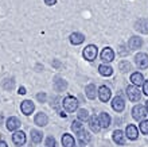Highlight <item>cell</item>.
Instances as JSON below:
<instances>
[{
	"instance_id": "1",
	"label": "cell",
	"mask_w": 148,
	"mask_h": 147,
	"mask_svg": "<svg viewBox=\"0 0 148 147\" xmlns=\"http://www.w3.org/2000/svg\"><path fill=\"white\" fill-rule=\"evenodd\" d=\"M78 100L74 96H66L62 100V107L66 112H75L78 111Z\"/></svg>"
},
{
	"instance_id": "2",
	"label": "cell",
	"mask_w": 148,
	"mask_h": 147,
	"mask_svg": "<svg viewBox=\"0 0 148 147\" xmlns=\"http://www.w3.org/2000/svg\"><path fill=\"white\" fill-rule=\"evenodd\" d=\"M97 54H98V47L96 45H88L82 51V57L88 62H93L97 58Z\"/></svg>"
},
{
	"instance_id": "3",
	"label": "cell",
	"mask_w": 148,
	"mask_h": 147,
	"mask_svg": "<svg viewBox=\"0 0 148 147\" xmlns=\"http://www.w3.org/2000/svg\"><path fill=\"white\" fill-rule=\"evenodd\" d=\"M125 93H127V96H128V100L132 101V103H137V101H140V99H141L140 89L137 88V86H135V85H128L127 86Z\"/></svg>"
},
{
	"instance_id": "4",
	"label": "cell",
	"mask_w": 148,
	"mask_h": 147,
	"mask_svg": "<svg viewBox=\"0 0 148 147\" xmlns=\"http://www.w3.org/2000/svg\"><path fill=\"white\" fill-rule=\"evenodd\" d=\"M147 115L148 113H147V109H145V105L136 104L132 108V117L136 120V121H143Z\"/></svg>"
},
{
	"instance_id": "5",
	"label": "cell",
	"mask_w": 148,
	"mask_h": 147,
	"mask_svg": "<svg viewBox=\"0 0 148 147\" xmlns=\"http://www.w3.org/2000/svg\"><path fill=\"white\" fill-rule=\"evenodd\" d=\"M135 63L139 69H148V54L147 53H137L135 55Z\"/></svg>"
},
{
	"instance_id": "6",
	"label": "cell",
	"mask_w": 148,
	"mask_h": 147,
	"mask_svg": "<svg viewBox=\"0 0 148 147\" xmlns=\"http://www.w3.org/2000/svg\"><path fill=\"white\" fill-rule=\"evenodd\" d=\"M98 99L102 101V103H108L110 100V97H112V90H110L109 86L106 85H101L98 88V93H97Z\"/></svg>"
},
{
	"instance_id": "7",
	"label": "cell",
	"mask_w": 148,
	"mask_h": 147,
	"mask_svg": "<svg viewBox=\"0 0 148 147\" xmlns=\"http://www.w3.org/2000/svg\"><path fill=\"white\" fill-rule=\"evenodd\" d=\"M125 138H128L129 140H136L139 138V128L135 124H128L125 127Z\"/></svg>"
},
{
	"instance_id": "8",
	"label": "cell",
	"mask_w": 148,
	"mask_h": 147,
	"mask_svg": "<svg viewBox=\"0 0 148 147\" xmlns=\"http://www.w3.org/2000/svg\"><path fill=\"white\" fill-rule=\"evenodd\" d=\"M135 30L140 34H148V19L147 18H140L135 22Z\"/></svg>"
},
{
	"instance_id": "9",
	"label": "cell",
	"mask_w": 148,
	"mask_h": 147,
	"mask_svg": "<svg viewBox=\"0 0 148 147\" xmlns=\"http://www.w3.org/2000/svg\"><path fill=\"white\" fill-rule=\"evenodd\" d=\"M101 59L104 61V63H109V62H112V61H114V51H113V49L112 47H109V46H106V47H104L102 49V51H101Z\"/></svg>"
},
{
	"instance_id": "10",
	"label": "cell",
	"mask_w": 148,
	"mask_h": 147,
	"mask_svg": "<svg viewBox=\"0 0 148 147\" xmlns=\"http://www.w3.org/2000/svg\"><path fill=\"white\" fill-rule=\"evenodd\" d=\"M112 109L114 111V112H117V113L123 112V111L125 109V101H124V99H123L121 96L113 97V100H112Z\"/></svg>"
},
{
	"instance_id": "11",
	"label": "cell",
	"mask_w": 148,
	"mask_h": 147,
	"mask_svg": "<svg viewBox=\"0 0 148 147\" xmlns=\"http://www.w3.org/2000/svg\"><path fill=\"white\" fill-rule=\"evenodd\" d=\"M34 109H35V104H34L31 100H23L22 101V104H20V111H22L23 115L30 116V115L34 112Z\"/></svg>"
},
{
	"instance_id": "12",
	"label": "cell",
	"mask_w": 148,
	"mask_h": 147,
	"mask_svg": "<svg viewBox=\"0 0 148 147\" xmlns=\"http://www.w3.org/2000/svg\"><path fill=\"white\" fill-rule=\"evenodd\" d=\"M143 43H144L143 42V38L137 37V35H133L128 41V47H129V50H139V49H141Z\"/></svg>"
},
{
	"instance_id": "13",
	"label": "cell",
	"mask_w": 148,
	"mask_h": 147,
	"mask_svg": "<svg viewBox=\"0 0 148 147\" xmlns=\"http://www.w3.org/2000/svg\"><path fill=\"white\" fill-rule=\"evenodd\" d=\"M112 139L117 146H124L125 139H127V138H125V132L121 131V130H114L112 134Z\"/></svg>"
},
{
	"instance_id": "14",
	"label": "cell",
	"mask_w": 148,
	"mask_h": 147,
	"mask_svg": "<svg viewBox=\"0 0 148 147\" xmlns=\"http://www.w3.org/2000/svg\"><path fill=\"white\" fill-rule=\"evenodd\" d=\"M20 120L15 116H10L5 121V127H7L8 131H18V128L20 127Z\"/></svg>"
},
{
	"instance_id": "15",
	"label": "cell",
	"mask_w": 148,
	"mask_h": 147,
	"mask_svg": "<svg viewBox=\"0 0 148 147\" xmlns=\"http://www.w3.org/2000/svg\"><path fill=\"white\" fill-rule=\"evenodd\" d=\"M26 140H27V138H26V134H24L23 131L14 132V135H12V142H14L16 146H24Z\"/></svg>"
},
{
	"instance_id": "16",
	"label": "cell",
	"mask_w": 148,
	"mask_h": 147,
	"mask_svg": "<svg viewBox=\"0 0 148 147\" xmlns=\"http://www.w3.org/2000/svg\"><path fill=\"white\" fill-rule=\"evenodd\" d=\"M129 80L132 82V85L137 86V88L144 84V76H143V73H140V72H133V73L131 74Z\"/></svg>"
},
{
	"instance_id": "17",
	"label": "cell",
	"mask_w": 148,
	"mask_h": 147,
	"mask_svg": "<svg viewBox=\"0 0 148 147\" xmlns=\"http://www.w3.org/2000/svg\"><path fill=\"white\" fill-rule=\"evenodd\" d=\"M34 123L38 126V127H45L49 124V116H47L45 112H38L34 117Z\"/></svg>"
},
{
	"instance_id": "18",
	"label": "cell",
	"mask_w": 148,
	"mask_h": 147,
	"mask_svg": "<svg viewBox=\"0 0 148 147\" xmlns=\"http://www.w3.org/2000/svg\"><path fill=\"white\" fill-rule=\"evenodd\" d=\"M69 39H70V43L71 45H74V46H78V45H82L84 43V41H85V35L82 34V32H71L70 37H69Z\"/></svg>"
},
{
	"instance_id": "19",
	"label": "cell",
	"mask_w": 148,
	"mask_h": 147,
	"mask_svg": "<svg viewBox=\"0 0 148 147\" xmlns=\"http://www.w3.org/2000/svg\"><path fill=\"white\" fill-rule=\"evenodd\" d=\"M113 68L109 65V63H101V65L98 66V73L101 74L102 77H110L113 74Z\"/></svg>"
},
{
	"instance_id": "20",
	"label": "cell",
	"mask_w": 148,
	"mask_h": 147,
	"mask_svg": "<svg viewBox=\"0 0 148 147\" xmlns=\"http://www.w3.org/2000/svg\"><path fill=\"white\" fill-rule=\"evenodd\" d=\"M66 88H67L66 80H63L62 77L57 76V77L54 78V89L57 92H63V90H66Z\"/></svg>"
},
{
	"instance_id": "21",
	"label": "cell",
	"mask_w": 148,
	"mask_h": 147,
	"mask_svg": "<svg viewBox=\"0 0 148 147\" xmlns=\"http://www.w3.org/2000/svg\"><path fill=\"white\" fill-rule=\"evenodd\" d=\"M98 121H100L101 128H108L110 126L112 117L109 116V113H108V112H101L100 115H98Z\"/></svg>"
},
{
	"instance_id": "22",
	"label": "cell",
	"mask_w": 148,
	"mask_h": 147,
	"mask_svg": "<svg viewBox=\"0 0 148 147\" xmlns=\"http://www.w3.org/2000/svg\"><path fill=\"white\" fill-rule=\"evenodd\" d=\"M97 93H98V89L96 88L94 84H88V85L85 86V95L89 100H94L96 96H97Z\"/></svg>"
},
{
	"instance_id": "23",
	"label": "cell",
	"mask_w": 148,
	"mask_h": 147,
	"mask_svg": "<svg viewBox=\"0 0 148 147\" xmlns=\"http://www.w3.org/2000/svg\"><path fill=\"white\" fill-rule=\"evenodd\" d=\"M88 123H89V128L92 130L93 132H100L101 130V126H100V121H98V117L94 115V116H90L89 120H88Z\"/></svg>"
},
{
	"instance_id": "24",
	"label": "cell",
	"mask_w": 148,
	"mask_h": 147,
	"mask_svg": "<svg viewBox=\"0 0 148 147\" xmlns=\"http://www.w3.org/2000/svg\"><path fill=\"white\" fill-rule=\"evenodd\" d=\"M77 136H78V139H79V142H81L82 144L89 143L90 140H92V135H90V132L86 131V130H84V128L77 132Z\"/></svg>"
},
{
	"instance_id": "25",
	"label": "cell",
	"mask_w": 148,
	"mask_h": 147,
	"mask_svg": "<svg viewBox=\"0 0 148 147\" xmlns=\"http://www.w3.org/2000/svg\"><path fill=\"white\" fill-rule=\"evenodd\" d=\"M61 142H62L63 147H74L75 146V140H74V138L70 135V134H63Z\"/></svg>"
},
{
	"instance_id": "26",
	"label": "cell",
	"mask_w": 148,
	"mask_h": 147,
	"mask_svg": "<svg viewBox=\"0 0 148 147\" xmlns=\"http://www.w3.org/2000/svg\"><path fill=\"white\" fill-rule=\"evenodd\" d=\"M1 85H3V88L5 89V90H12V89L15 88V80L12 77L4 78L3 82H1Z\"/></svg>"
},
{
	"instance_id": "27",
	"label": "cell",
	"mask_w": 148,
	"mask_h": 147,
	"mask_svg": "<svg viewBox=\"0 0 148 147\" xmlns=\"http://www.w3.org/2000/svg\"><path fill=\"white\" fill-rule=\"evenodd\" d=\"M43 139V134L42 131H39V130H31V140L34 143H40Z\"/></svg>"
},
{
	"instance_id": "28",
	"label": "cell",
	"mask_w": 148,
	"mask_h": 147,
	"mask_svg": "<svg viewBox=\"0 0 148 147\" xmlns=\"http://www.w3.org/2000/svg\"><path fill=\"white\" fill-rule=\"evenodd\" d=\"M77 117H78V120H79V121H82V123H84V121H88V120H89V117H90L89 111H88V109H85V108L78 109Z\"/></svg>"
},
{
	"instance_id": "29",
	"label": "cell",
	"mask_w": 148,
	"mask_h": 147,
	"mask_svg": "<svg viewBox=\"0 0 148 147\" xmlns=\"http://www.w3.org/2000/svg\"><path fill=\"white\" fill-rule=\"evenodd\" d=\"M119 68H120V70L123 73H127V72H131V70H132V65H131L128 61H121Z\"/></svg>"
},
{
	"instance_id": "30",
	"label": "cell",
	"mask_w": 148,
	"mask_h": 147,
	"mask_svg": "<svg viewBox=\"0 0 148 147\" xmlns=\"http://www.w3.org/2000/svg\"><path fill=\"white\" fill-rule=\"evenodd\" d=\"M139 131L143 134V135H148V120H143L139 124Z\"/></svg>"
},
{
	"instance_id": "31",
	"label": "cell",
	"mask_w": 148,
	"mask_h": 147,
	"mask_svg": "<svg viewBox=\"0 0 148 147\" xmlns=\"http://www.w3.org/2000/svg\"><path fill=\"white\" fill-rule=\"evenodd\" d=\"M79 130H82V121H79V120H74L73 123H71V131L78 132Z\"/></svg>"
},
{
	"instance_id": "32",
	"label": "cell",
	"mask_w": 148,
	"mask_h": 147,
	"mask_svg": "<svg viewBox=\"0 0 148 147\" xmlns=\"http://www.w3.org/2000/svg\"><path fill=\"white\" fill-rule=\"evenodd\" d=\"M46 146L47 147H57V140L54 136H47L46 138Z\"/></svg>"
},
{
	"instance_id": "33",
	"label": "cell",
	"mask_w": 148,
	"mask_h": 147,
	"mask_svg": "<svg viewBox=\"0 0 148 147\" xmlns=\"http://www.w3.org/2000/svg\"><path fill=\"white\" fill-rule=\"evenodd\" d=\"M36 100L39 101V103H46L47 100V95L45 92H39L38 95H36Z\"/></svg>"
},
{
	"instance_id": "34",
	"label": "cell",
	"mask_w": 148,
	"mask_h": 147,
	"mask_svg": "<svg viewBox=\"0 0 148 147\" xmlns=\"http://www.w3.org/2000/svg\"><path fill=\"white\" fill-rule=\"evenodd\" d=\"M43 1H45V4L49 6V7H53V6L57 4V0H43Z\"/></svg>"
},
{
	"instance_id": "35",
	"label": "cell",
	"mask_w": 148,
	"mask_h": 147,
	"mask_svg": "<svg viewBox=\"0 0 148 147\" xmlns=\"http://www.w3.org/2000/svg\"><path fill=\"white\" fill-rule=\"evenodd\" d=\"M143 93L145 96H148V81H144V84H143Z\"/></svg>"
},
{
	"instance_id": "36",
	"label": "cell",
	"mask_w": 148,
	"mask_h": 147,
	"mask_svg": "<svg viewBox=\"0 0 148 147\" xmlns=\"http://www.w3.org/2000/svg\"><path fill=\"white\" fill-rule=\"evenodd\" d=\"M53 66H54V68H57V69H58L59 66H61V62H59L58 59H54V61H53Z\"/></svg>"
},
{
	"instance_id": "37",
	"label": "cell",
	"mask_w": 148,
	"mask_h": 147,
	"mask_svg": "<svg viewBox=\"0 0 148 147\" xmlns=\"http://www.w3.org/2000/svg\"><path fill=\"white\" fill-rule=\"evenodd\" d=\"M18 93H19V95H26V93H27V92H26V88H24V86H20L19 92H18Z\"/></svg>"
},
{
	"instance_id": "38",
	"label": "cell",
	"mask_w": 148,
	"mask_h": 147,
	"mask_svg": "<svg viewBox=\"0 0 148 147\" xmlns=\"http://www.w3.org/2000/svg\"><path fill=\"white\" fill-rule=\"evenodd\" d=\"M0 147H8V146H7V143H5V142L0 140Z\"/></svg>"
},
{
	"instance_id": "39",
	"label": "cell",
	"mask_w": 148,
	"mask_h": 147,
	"mask_svg": "<svg viewBox=\"0 0 148 147\" xmlns=\"http://www.w3.org/2000/svg\"><path fill=\"white\" fill-rule=\"evenodd\" d=\"M59 116H61V117H66V113H65V112H59Z\"/></svg>"
},
{
	"instance_id": "40",
	"label": "cell",
	"mask_w": 148,
	"mask_h": 147,
	"mask_svg": "<svg viewBox=\"0 0 148 147\" xmlns=\"http://www.w3.org/2000/svg\"><path fill=\"white\" fill-rule=\"evenodd\" d=\"M145 109H147V113H148V100L145 101Z\"/></svg>"
},
{
	"instance_id": "41",
	"label": "cell",
	"mask_w": 148,
	"mask_h": 147,
	"mask_svg": "<svg viewBox=\"0 0 148 147\" xmlns=\"http://www.w3.org/2000/svg\"><path fill=\"white\" fill-rule=\"evenodd\" d=\"M3 121V113H0V123Z\"/></svg>"
}]
</instances>
